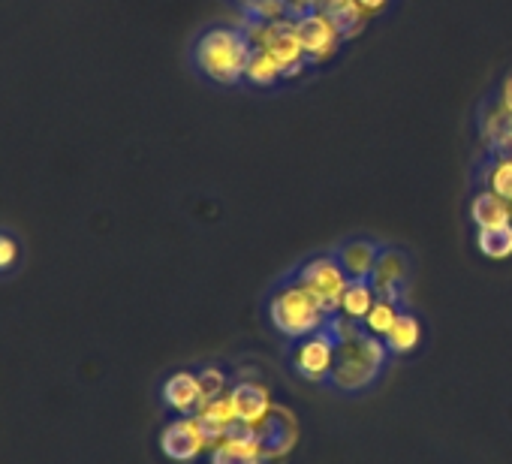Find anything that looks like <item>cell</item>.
<instances>
[{
	"mask_svg": "<svg viewBox=\"0 0 512 464\" xmlns=\"http://www.w3.org/2000/svg\"><path fill=\"white\" fill-rule=\"evenodd\" d=\"M326 323L338 335L335 362H332L326 389H332L338 395H347V398L371 392L380 383L386 365L392 362L383 338L371 335L365 326H359L356 320H347L341 314L329 317Z\"/></svg>",
	"mask_w": 512,
	"mask_h": 464,
	"instance_id": "obj_1",
	"label": "cell"
},
{
	"mask_svg": "<svg viewBox=\"0 0 512 464\" xmlns=\"http://www.w3.org/2000/svg\"><path fill=\"white\" fill-rule=\"evenodd\" d=\"M250 58H253V43H250L247 31L235 28V25L205 28L190 49L193 70L205 82L223 85V88H232L241 79H247Z\"/></svg>",
	"mask_w": 512,
	"mask_h": 464,
	"instance_id": "obj_2",
	"label": "cell"
},
{
	"mask_svg": "<svg viewBox=\"0 0 512 464\" xmlns=\"http://www.w3.org/2000/svg\"><path fill=\"white\" fill-rule=\"evenodd\" d=\"M326 320L329 317L317 305V299L305 293L296 281H281L269 296V323L290 341L320 332Z\"/></svg>",
	"mask_w": 512,
	"mask_h": 464,
	"instance_id": "obj_3",
	"label": "cell"
},
{
	"mask_svg": "<svg viewBox=\"0 0 512 464\" xmlns=\"http://www.w3.org/2000/svg\"><path fill=\"white\" fill-rule=\"evenodd\" d=\"M293 281L311 293L317 299V305L326 311V317H335L341 314V296L347 290V275L344 269L338 266L335 254H323V257H311L305 260L296 272H293Z\"/></svg>",
	"mask_w": 512,
	"mask_h": 464,
	"instance_id": "obj_4",
	"label": "cell"
},
{
	"mask_svg": "<svg viewBox=\"0 0 512 464\" xmlns=\"http://www.w3.org/2000/svg\"><path fill=\"white\" fill-rule=\"evenodd\" d=\"M335 347H338V335L326 323L320 332L290 341V347H287V368L293 374H299L302 380H308V383L326 386L332 362H335Z\"/></svg>",
	"mask_w": 512,
	"mask_h": 464,
	"instance_id": "obj_5",
	"label": "cell"
},
{
	"mask_svg": "<svg viewBox=\"0 0 512 464\" xmlns=\"http://www.w3.org/2000/svg\"><path fill=\"white\" fill-rule=\"evenodd\" d=\"M296 34L302 40V49H305V58L308 64H326L338 55L341 43L347 40L344 31L332 22L329 13L323 10H314L302 19H296Z\"/></svg>",
	"mask_w": 512,
	"mask_h": 464,
	"instance_id": "obj_6",
	"label": "cell"
},
{
	"mask_svg": "<svg viewBox=\"0 0 512 464\" xmlns=\"http://www.w3.org/2000/svg\"><path fill=\"white\" fill-rule=\"evenodd\" d=\"M407 284H410V257L398 248H383L377 269L371 275V287H374L377 299L404 305Z\"/></svg>",
	"mask_w": 512,
	"mask_h": 464,
	"instance_id": "obj_7",
	"label": "cell"
},
{
	"mask_svg": "<svg viewBox=\"0 0 512 464\" xmlns=\"http://www.w3.org/2000/svg\"><path fill=\"white\" fill-rule=\"evenodd\" d=\"M205 440L208 437H205L199 419H193V416H178L160 431V449L172 461H193L199 455V449L205 446Z\"/></svg>",
	"mask_w": 512,
	"mask_h": 464,
	"instance_id": "obj_8",
	"label": "cell"
},
{
	"mask_svg": "<svg viewBox=\"0 0 512 464\" xmlns=\"http://www.w3.org/2000/svg\"><path fill=\"white\" fill-rule=\"evenodd\" d=\"M386 245L374 242V239H347L338 251H335V260L338 266L344 269L347 281H371L374 269H377V260L383 254Z\"/></svg>",
	"mask_w": 512,
	"mask_h": 464,
	"instance_id": "obj_9",
	"label": "cell"
},
{
	"mask_svg": "<svg viewBox=\"0 0 512 464\" xmlns=\"http://www.w3.org/2000/svg\"><path fill=\"white\" fill-rule=\"evenodd\" d=\"M160 401L178 413V416H193L202 407V389L199 377L193 371H175L160 383Z\"/></svg>",
	"mask_w": 512,
	"mask_h": 464,
	"instance_id": "obj_10",
	"label": "cell"
},
{
	"mask_svg": "<svg viewBox=\"0 0 512 464\" xmlns=\"http://www.w3.org/2000/svg\"><path fill=\"white\" fill-rule=\"evenodd\" d=\"M229 404H232V413L238 422H260L263 416H269V392L260 386V383H238L232 392H229Z\"/></svg>",
	"mask_w": 512,
	"mask_h": 464,
	"instance_id": "obj_11",
	"label": "cell"
},
{
	"mask_svg": "<svg viewBox=\"0 0 512 464\" xmlns=\"http://www.w3.org/2000/svg\"><path fill=\"white\" fill-rule=\"evenodd\" d=\"M419 341H422V320L413 311L401 308V314L395 317L392 329L383 335V344H386L389 356L392 359L407 356V353H413L419 347Z\"/></svg>",
	"mask_w": 512,
	"mask_h": 464,
	"instance_id": "obj_12",
	"label": "cell"
},
{
	"mask_svg": "<svg viewBox=\"0 0 512 464\" xmlns=\"http://www.w3.org/2000/svg\"><path fill=\"white\" fill-rule=\"evenodd\" d=\"M25 263H28V245L22 239V232L0 223V284L19 278Z\"/></svg>",
	"mask_w": 512,
	"mask_h": 464,
	"instance_id": "obj_13",
	"label": "cell"
},
{
	"mask_svg": "<svg viewBox=\"0 0 512 464\" xmlns=\"http://www.w3.org/2000/svg\"><path fill=\"white\" fill-rule=\"evenodd\" d=\"M509 202L500 199L497 193H479L470 205V217L479 229H497V226H509Z\"/></svg>",
	"mask_w": 512,
	"mask_h": 464,
	"instance_id": "obj_14",
	"label": "cell"
},
{
	"mask_svg": "<svg viewBox=\"0 0 512 464\" xmlns=\"http://www.w3.org/2000/svg\"><path fill=\"white\" fill-rule=\"evenodd\" d=\"M374 302H377V293H374L371 281H350L347 290H344V296H341V311H344L347 320H356L359 323V320L368 317V311L374 308Z\"/></svg>",
	"mask_w": 512,
	"mask_h": 464,
	"instance_id": "obj_15",
	"label": "cell"
},
{
	"mask_svg": "<svg viewBox=\"0 0 512 464\" xmlns=\"http://www.w3.org/2000/svg\"><path fill=\"white\" fill-rule=\"evenodd\" d=\"M284 79L275 55L269 49H253V58H250V67H247V82L250 85H260V88H272Z\"/></svg>",
	"mask_w": 512,
	"mask_h": 464,
	"instance_id": "obj_16",
	"label": "cell"
},
{
	"mask_svg": "<svg viewBox=\"0 0 512 464\" xmlns=\"http://www.w3.org/2000/svg\"><path fill=\"white\" fill-rule=\"evenodd\" d=\"M476 248L488 260H506V257H512V223L509 226H497V229H479Z\"/></svg>",
	"mask_w": 512,
	"mask_h": 464,
	"instance_id": "obj_17",
	"label": "cell"
},
{
	"mask_svg": "<svg viewBox=\"0 0 512 464\" xmlns=\"http://www.w3.org/2000/svg\"><path fill=\"white\" fill-rule=\"evenodd\" d=\"M260 446L256 443H235V440H223L214 452H211V464H260Z\"/></svg>",
	"mask_w": 512,
	"mask_h": 464,
	"instance_id": "obj_18",
	"label": "cell"
},
{
	"mask_svg": "<svg viewBox=\"0 0 512 464\" xmlns=\"http://www.w3.org/2000/svg\"><path fill=\"white\" fill-rule=\"evenodd\" d=\"M247 19L253 22H266V25H278L290 19V7L287 0H253V4L244 7Z\"/></svg>",
	"mask_w": 512,
	"mask_h": 464,
	"instance_id": "obj_19",
	"label": "cell"
},
{
	"mask_svg": "<svg viewBox=\"0 0 512 464\" xmlns=\"http://www.w3.org/2000/svg\"><path fill=\"white\" fill-rule=\"evenodd\" d=\"M401 314V305H395V302H386V299H377L374 302V308L368 311V317L362 320V326L371 332V335H386L389 329H392V323H395V317Z\"/></svg>",
	"mask_w": 512,
	"mask_h": 464,
	"instance_id": "obj_20",
	"label": "cell"
},
{
	"mask_svg": "<svg viewBox=\"0 0 512 464\" xmlns=\"http://www.w3.org/2000/svg\"><path fill=\"white\" fill-rule=\"evenodd\" d=\"M196 377H199V389H202V404L217 401V398L223 395V389H226V374H223L220 368H202V371H196ZM199 410H202V407H199Z\"/></svg>",
	"mask_w": 512,
	"mask_h": 464,
	"instance_id": "obj_21",
	"label": "cell"
},
{
	"mask_svg": "<svg viewBox=\"0 0 512 464\" xmlns=\"http://www.w3.org/2000/svg\"><path fill=\"white\" fill-rule=\"evenodd\" d=\"M488 184H491V193L512 202V160H497L488 175Z\"/></svg>",
	"mask_w": 512,
	"mask_h": 464,
	"instance_id": "obj_22",
	"label": "cell"
},
{
	"mask_svg": "<svg viewBox=\"0 0 512 464\" xmlns=\"http://www.w3.org/2000/svg\"><path fill=\"white\" fill-rule=\"evenodd\" d=\"M359 7H362L368 16H377V13H383V10L389 7V0H359Z\"/></svg>",
	"mask_w": 512,
	"mask_h": 464,
	"instance_id": "obj_23",
	"label": "cell"
},
{
	"mask_svg": "<svg viewBox=\"0 0 512 464\" xmlns=\"http://www.w3.org/2000/svg\"><path fill=\"white\" fill-rule=\"evenodd\" d=\"M503 109H506V115L512 118V73L503 79Z\"/></svg>",
	"mask_w": 512,
	"mask_h": 464,
	"instance_id": "obj_24",
	"label": "cell"
},
{
	"mask_svg": "<svg viewBox=\"0 0 512 464\" xmlns=\"http://www.w3.org/2000/svg\"><path fill=\"white\" fill-rule=\"evenodd\" d=\"M238 4H241V7H247V4H253V0H238Z\"/></svg>",
	"mask_w": 512,
	"mask_h": 464,
	"instance_id": "obj_25",
	"label": "cell"
}]
</instances>
